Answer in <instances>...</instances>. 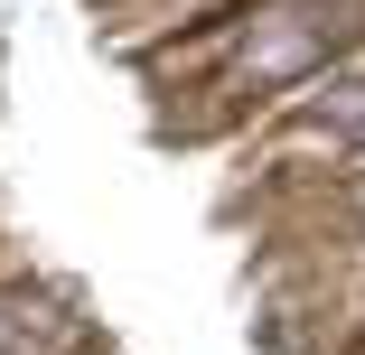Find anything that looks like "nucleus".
Segmentation results:
<instances>
[{
	"label": "nucleus",
	"instance_id": "nucleus-1",
	"mask_svg": "<svg viewBox=\"0 0 365 355\" xmlns=\"http://www.w3.org/2000/svg\"><path fill=\"white\" fill-rule=\"evenodd\" d=\"M309 112H319V131H337V140H365V85H328Z\"/></svg>",
	"mask_w": 365,
	"mask_h": 355
}]
</instances>
